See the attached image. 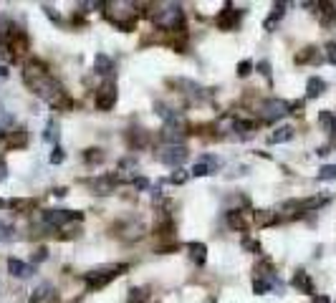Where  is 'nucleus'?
Instances as JSON below:
<instances>
[{
    "mask_svg": "<svg viewBox=\"0 0 336 303\" xmlns=\"http://www.w3.org/2000/svg\"><path fill=\"white\" fill-rule=\"evenodd\" d=\"M89 187H91L96 194H112V192H116V177H114V175H107V177L91 180Z\"/></svg>",
    "mask_w": 336,
    "mask_h": 303,
    "instance_id": "obj_11",
    "label": "nucleus"
},
{
    "mask_svg": "<svg viewBox=\"0 0 336 303\" xmlns=\"http://www.w3.org/2000/svg\"><path fill=\"white\" fill-rule=\"evenodd\" d=\"M127 268H129V265H114V268L91 270V273H86V275H83V280H86L89 291H99V288H104V286H109L112 280H114L116 275H121V273L127 270Z\"/></svg>",
    "mask_w": 336,
    "mask_h": 303,
    "instance_id": "obj_5",
    "label": "nucleus"
},
{
    "mask_svg": "<svg viewBox=\"0 0 336 303\" xmlns=\"http://www.w3.org/2000/svg\"><path fill=\"white\" fill-rule=\"evenodd\" d=\"M31 303H56L53 288H51V286H40V288H36L33 296H31Z\"/></svg>",
    "mask_w": 336,
    "mask_h": 303,
    "instance_id": "obj_16",
    "label": "nucleus"
},
{
    "mask_svg": "<svg viewBox=\"0 0 336 303\" xmlns=\"http://www.w3.org/2000/svg\"><path fill=\"white\" fill-rule=\"evenodd\" d=\"M243 245L250 250V253H261V243H256V240H250V237H243Z\"/></svg>",
    "mask_w": 336,
    "mask_h": 303,
    "instance_id": "obj_36",
    "label": "nucleus"
},
{
    "mask_svg": "<svg viewBox=\"0 0 336 303\" xmlns=\"http://www.w3.org/2000/svg\"><path fill=\"white\" fill-rule=\"evenodd\" d=\"M240 18H243V10H238V8H233V5H225V8L220 10V15H218V26H220L223 31H233V28H238Z\"/></svg>",
    "mask_w": 336,
    "mask_h": 303,
    "instance_id": "obj_10",
    "label": "nucleus"
},
{
    "mask_svg": "<svg viewBox=\"0 0 336 303\" xmlns=\"http://www.w3.org/2000/svg\"><path fill=\"white\" fill-rule=\"evenodd\" d=\"M23 83L36 96L43 99L48 106H53V109H71V99L66 96L61 83L48 74V69L38 58H31L23 66Z\"/></svg>",
    "mask_w": 336,
    "mask_h": 303,
    "instance_id": "obj_1",
    "label": "nucleus"
},
{
    "mask_svg": "<svg viewBox=\"0 0 336 303\" xmlns=\"http://www.w3.org/2000/svg\"><path fill=\"white\" fill-rule=\"evenodd\" d=\"M53 194H56V197H64V194H66V187H58V189H53Z\"/></svg>",
    "mask_w": 336,
    "mask_h": 303,
    "instance_id": "obj_42",
    "label": "nucleus"
},
{
    "mask_svg": "<svg viewBox=\"0 0 336 303\" xmlns=\"http://www.w3.org/2000/svg\"><path fill=\"white\" fill-rule=\"evenodd\" d=\"M187 177H190V175H187V172L180 167V169H175V172H172L170 182H172V185H185V182H187Z\"/></svg>",
    "mask_w": 336,
    "mask_h": 303,
    "instance_id": "obj_30",
    "label": "nucleus"
},
{
    "mask_svg": "<svg viewBox=\"0 0 336 303\" xmlns=\"http://www.w3.org/2000/svg\"><path fill=\"white\" fill-rule=\"evenodd\" d=\"M28 142V134H26V129H15V134L10 137V144H20L23 147Z\"/></svg>",
    "mask_w": 336,
    "mask_h": 303,
    "instance_id": "obj_31",
    "label": "nucleus"
},
{
    "mask_svg": "<svg viewBox=\"0 0 336 303\" xmlns=\"http://www.w3.org/2000/svg\"><path fill=\"white\" fill-rule=\"evenodd\" d=\"M5 172H8V167H5V162H3V159H0V182H3V180L8 177Z\"/></svg>",
    "mask_w": 336,
    "mask_h": 303,
    "instance_id": "obj_41",
    "label": "nucleus"
},
{
    "mask_svg": "<svg viewBox=\"0 0 336 303\" xmlns=\"http://www.w3.org/2000/svg\"><path fill=\"white\" fill-rule=\"evenodd\" d=\"M319 124L324 126V132H326L329 137H336V116H334L331 112H321V114H319Z\"/></svg>",
    "mask_w": 336,
    "mask_h": 303,
    "instance_id": "obj_23",
    "label": "nucleus"
},
{
    "mask_svg": "<svg viewBox=\"0 0 336 303\" xmlns=\"http://www.w3.org/2000/svg\"><path fill=\"white\" fill-rule=\"evenodd\" d=\"M319 20L324 28H331L336 23V5L334 3H321L319 5Z\"/></svg>",
    "mask_w": 336,
    "mask_h": 303,
    "instance_id": "obj_14",
    "label": "nucleus"
},
{
    "mask_svg": "<svg viewBox=\"0 0 336 303\" xmlns=\"http://www.w3.org/2000/svg\"><path fill=\"white\" fill-rule=\"evenodd\" d=\"M147 185H149V182H147L144 177H137V180H134V187H137V189H147Z\"/></svg>",
    "mask_w": 336,
    "mask_h": 303,
    "instance_id": "obj_40",
    "label": "nucleus"
},
{
    "mask_svg": "<svg viewBox=\"0 0 336 303\" xmlns=\"http://www.w3.org/2000/svg\"><path fill=\"white\" fill-rule=\"evenodd\" d=\"M43 139H46V142H56V139H58V121H56V119H51V121L46 124Z\"/></svg>",
    "mask_w": 336,
    "mask_h": 303,
    "instance_id": "obj_26",
    "label": "nucleus"
},
{
    "mask_svg": "<svg viewBox=\"0 0 336 303\" xmlns=\"http://www.w3.org/2000/svg\"><path fill=\"white\" fill-rule=\"evenodd\" d=\"M8 207L10 210H18V212H33L36 210V200H8Z\"/></svg>",
    "mask_w": 336,
    "mask_h": 303,
    "instance_id": "obj_24",
    "label": "nucleus"
},
{
    "mask_svg": "<svg viewBox=\"0 0 336 303\" xmlns=\"http://www.w3.org/2000/svg\"><path fill=\"white\" fill-rule=\"evenodd\" d=\"M101 10H104L109 23L121 28V31H132L137 18H139V5L132 3V0H104Z\"/></svg>",
    "mask_w": 336,
    "mask_h": 303,
    "instance_id": "obj_2",
    "label": "nucleus"
},
{
    "mask_svg": "<svg viewBox=\"0 0 336 303\" xmlns=\"http://www.w3.org/2000/svg\"><path fill=\"white\" fill-rule=\"evenodd\" d=\"M293 134H296V129L293 126H281V129H276L270 137H268V142L270 144H281V142H291L293 139Z\"/></svg>",
    "mask_w": 336,
    "mask_h": 303,
    "instance_id": "obj_20",
    "label": "nucleus"
},
{
    "mask_svg": "<svg viewBox=\"0 0 336 303\" xmlns=\"http://www.w3.org/2000/svg\"><path fill=\"white\" fill-rule=\"evenodd\" d=\"M114 104H116V86H114V81H107L96 94V109L99 112H112Z\"/></svg>",
    "mask_w": 336,
    "mask_h": 303,
    "instance_id": "obj_8",
    "label": "nucleus"
},
{
    "mask_svg": "<svg viewBox=\"0 0 336 303\" xmlns=\"http://www.w3.org/2000/svg\"><path fill=\"white\" fill-rule=\"evenodd\" d=\"M23 53H28V36L15 23H5L0 28V56L5 61H18Z\"/></svg>",
    "mask_w": 336,
    "mask_h": 303,
    "instance_id": "obj_3",
    "label": "nucleus"
},
{
    "mask_svg": "<svg viewBox=\"0 0 336 303\" xmlns=\"http://www.w3.org/2000/svg\"><path fill=\"white\" fill-rule=\"evenodd\" d=\"M5 76H8V69L3 66V63H0V78H5Z\"/></svg>",
    "mask_w": 336,
    "mask_h": 303,
    "instance_id": "obj_44",
    "label": "nucleus"
},
{
    "mask_svg": "<svg viewBox=\"0 0 336 303\" xmlns=\"http://www.w3.org/2000/svg\"><path fill=\"white\" fill-rule=\"evenodd\" d=\"M152 20H154V26H159L162 31H182L185 26V10L180 3H159V5H152L149 10Z\"/></svg>",
    "mask_w": 336,
    "mask_h": 303,
    "instance_id": "obj_4",
    "label": "nucleus"
},
{
    "mask_svg": "<svg viewBox=\"0 0 336 303\" xmlns=\"http://www.w3.org/2000/svg\"><path fill=\"white\" fill-rule=\"evenodd\" d=\"M250 69H253V63H250V61H240L238 63V76H248Z\"/></svg>",
    "mask_w": 336,
    "mask_h": 303,
    "instance_id": "obj_35",
    "label": "nucleus"
},
{
    "mask_svg": "<svg viewBox=\"0 0 336 303\" xmlns=\"http://www.w3.org/2000/svg\"><path fill=\"white\" fill-rule=\"evenodd\" d=\"M227 225L233 230H245L248 227V215L240 212V210H230L227 212Z\"/></svg>",
    "mask_w": 336,
    "mask_h": 303,
    "instance_id": "obj_17",
    "label": "nucleus"
},
{
    "mask_svg": "<svg viewBox=\"0 0 336 303\" xmlns=\"http://www.w3.org/2000/svg\"><path fill=\"white\" fill-rule=\"evenodd\" d=\"M233 129L235 132H243V134H250L258 129V121H248V119H235L233 121Z\"/></svg>",
    "mask_w": 336,
    "mask_h": 303,
    "instance_id": "obj_25",
    "label": "nucleus"
},
{
    "mask_svg": "<svg viewBox=\"0 0 336 303\" xmlns=\"http://www.w3.org/2000/svg\"><path fill=\"white\" fill-rule=\"evenodd\" d=\"M48 258V250L46 248H38L36 253H33V263H40V261H46Z\"/></svg>",
    "mask_w": 336,
    "mask_h": 303,
    "instance_id": "obj_37",
    "label": "nucleus"
},
{
    "mask_svg": "<svg viewBox=\"0 0 336 303\" xmlns=\"http://www.w3.org/2000/svg\"><path fill=\"white\" fill-rule=\"evenodd\" d=\"M5 205H8V202H3V200H0V207H5Z\"/></svg>",
    "mask_w": 336,
    "mask_h": 303,
    "instance_id": "obj_45",
    "label": "nucleus"
},
{
    "mask_svg": "<svg viewBox=\"0 0 336 303\" xmlns=\"http://www.w3.org/2000/svg\"><path fill=\"white\" fill-rule=\"evenodd\" d=\"M253 220H256V225H261V227L276 225V223H278V212H270V210H258V212L253 215Z\"/></svg>",
    "mask_w": 336,
    "mask_h": 303,
    "instance_id": "obj_21",
    "label": "nucleus"
},
{
    "mask_svg": "<svg viewBox=\"0 0 336 303\" xmlns=\"http://www.w3.org/2000/svg\"><path fill=\"white\" fill-rule=\"evenodd\" d=\"M313 58H316V48H303V53L296 56L299 63H306V61H313Z\"/></svg>",
    "mask_w": 336,
    "mask_h": 303,
    "instance_id": "obj_32",
    "label": "nucleus"
},
{
    "mask_svg": "<svg viewBox=\"0 0 336 303\" xmlns=\"http://www.w3.org/2000/svg\"><path fill=\"white\" fill-rule=\"evenodd\" d=\"M94 69H96V74H101V76H109V74H114V61H112L109 56L99 53L96 61H94Z\"/></svg>",
    "mask_w": 336,
    "mask_h": 303,
    "instance_id": "obj_19",
    "label": "nucleus"
},
{
    "mask_svg": "<svg viewBox=\"0 0 336 303\" xmlns=\"http://www.w3.org/2000/svg\"><path fill=\"white\" fill-rule=\"evenodd\" d=\"M291 286L296 288V291H301V293H308V296H313V280H311V275H308L306 270H299L296 275H293Z\"/></svg>",
    "mask_w": 336,
    "mask_h": 303,
    "instance_id": "obj_13",
    "label": "nucleus"
},
{
    "mask_svg": "<svg viewBox=\"0 0 336 303\" xmlns=\"http://www.w3.org/2000/svg\"><path fill=\"white\" fill-rule=\"evenodd\" d=\"M0 240H13V227L0 220Z\"/></svg>",
    "mask_w": 336,
    "mask_h": 303,
    "instance_id": "obj_33",
    "label": "nucleus"
},
{
    "mask_svg": "<svg viewBox=\"0 0 336 303\" xmlns=\"http://www.w3.org/2000/svg\"><path fill=\"white\" fill-rule=\"evenodd\" d=\"M144 301H147V291H144V288H132V291H129L127 303H144Z\"/></svg>",
    "mask_w": 336,
    "mask_h": 303,
    "instance_id": "obj_27",
    "label": "nucleus"
},
{
    "mask_svg": "<svg viewBox=\"0 0 336 303\" xmlns=\"http://www.w3.org/2000/svg\"><path fill=\"white\" fill-rule=\"evenodd\" d=\"M286 15V3H276V8H273V13L265 18V23H263V28L265 31H276V26L281 23V18Z\"/></svg>",
    "mask_w": 336,
    "mask_h": 303,
    "instance_id": "obj_15",
    "label": "nucleus"
},
{
    "mask_svg": "<svg viewBox=\"0 0 336 303\" xmlns=\"http://www.w3.org/2000/svg\"><path fill=\"white\" fill-rule=\"evenodd\" d=\"M8 273L13 278H31L36 273V268L28 265V263H23V261H18V258H10V261H8Z\"/></svg>",
    "mask_w": 336,
    "mask_h": 303,
    "instance_id": "obj_12",
    "label": "nucleus"
},
{
    "mask_svg": "<svg viewBox=\"0 0 336 303\" xmlns=\"http://www.w3.org/2000/svg\"><path fill=\"white\" fill-rule=\"evenodd\" d=\"M319 180H336V164H324L319 169Z\"/></svg>",
    "mask_w": 336,
    "mask_h": 303,
    "instance_id": "obj_28",
    "label": "nucleus"
},
{
    "mask_svg": "<svg viewBox=\"0 0 336 303\" xmlns=\"http://www.w3.org/2000/svg\"><path fill=\"white\" fill-rule=\"evenodd\" d=\"M258 114H261V121H276V119L291 114V104L283 101V99H265L261 104Z\"/></svg>",
    "mask_w": 336,
    "mask_h": 303,
    "instance_id": "obj_6",
    "label": "nucleus"
},
{
    "mask_svg": "<svg viewBox=\"0 0 336 303\" xmlns=\"http://www.w3.org/2000/svg\"><path fill=\"white\" fill-rule=\"evenodd\" d=\"M159 162L162 164H170V167H182V162L190 157V152H187L185 144H164L159 149Z\"/></svg>",
    "mask_w": 336,
    "mask_h": 303,
    "instance_id": "obj_7",
    "label": "nucleus"
},
{
    "mask_svg": "<svg viewBox=\"0 0 336 303\" xmlns=\"http://www.w3.org/2000/svg\"><path fill=\"white\" fill-rule=\"evenodd\" d=\"M326 56H329V61L331 63H336V43L331 40V43H326Z\"/></svg>",
    "mask_w": 336,
    "mask_h": 303,
    "instance_id": "obj_38",
    "label": "nucleus"
},
{
    "mask_svg": "<svg viewBox=\"0 0 336 303\" xmlns=\"http://www.w3.org/2000/svg\"><path fill=\"white\" fill-rule=\"evenodd\" d=\"M64 159H66L64 149H61V147H56V149H53V154H51V164H61Z\"/></svg>",
    "mask_w": 336,
    "mask_h": 303,
    "instance_id": "obj_34",
    "label": "nucleus"
},
{
    "mask_svg": "<svg viewBox=\"0 0 336 303\" xmlns=\"http://www.w3.org/2000/svg\"><path fill=\"white\" fill-rule=\"evenodd\" d=\"M313 303H331L326 296H316V301H313Z\"/></svg>",
    "mask_w": 336,
    "mask_h": 303,
    "instance_id": "obj_43",
    "label": "nucleus"
},
{
    "mask_svg": "<svg viewBox=\"0 0 336 303\" xmlns=\"http://www.w3.org/2000/svg\"><path fill=\"white\" fill-rule=\"evenodd\" d=\"M83 159H86L89 164H96V162H101V159H104V154H101V149H86Z\"/></svg>",
    "mask_w": 336,
    "mask_h": 303,
    "instance_id": "obj_29",
    "label": "nucleus"
},
{
    "mask_svg": "<svg viewBox=\"0 0 336 303\" xmlns=\"http://www.w3.org/2000/svg\"><path fill=\"white\" fill-rule=\"evenodd\" d=\"M258 71H261L263 76L270 78V63H268V61H261V63H258Z\"/></svg>",
    "mask_w": 336,
    "mask_h": 303,
    "instance_id": "obj_39",
    "label": "nucleus"
},
{
    "mask_svg": "<svg viewBox=\"0 0 336 303\" xmlns=\"http://www.w3.org/2000/svg\"><path fill=\"white\" fill-rule=\"evenodd\" d=\"M218 169H220V159H218V157L202 154V157L195 162V167H192V175H195V177H210V175H215Z\"/></svg>",
    "mask_w": 336,
    "mask_h": 303,
    "instance_id": "obj_9",
    "label": "nucleus"
},
{
    "mask_svg": "<svg viewBox=\"0 0 336 303\" xmlns=\"http://www.w3.org/2000/svg\"><path fill=\"white\" fill-rule=\"evenodd\" d=\"M324 89H326V81H324V78H319V76H311V78H308V83H306V94H308V99L321 96V94H324Z\"/></svg>",
    "mask_w": 336,
    "mask_h": 303,
    "instance_id": "obj_18",
    "label": "nucleus"
},
{
    "mask_svg": "<svg viewBox=\"0 0 336 303\" xmlns=\"http://www.w3.org/2000/svg\"><path fill=\"white\" fill-rule=\"evenodd\" d=\"M187 250H190V258H192L197 265H202V263L207 261V245H202V243H190V245H187Z\"/></svg>",
    "mask_w": 336,
    "mask_h": 303,
    "instance_id": "obj_22",
    "label": "nucleus"
}]
</instances>
